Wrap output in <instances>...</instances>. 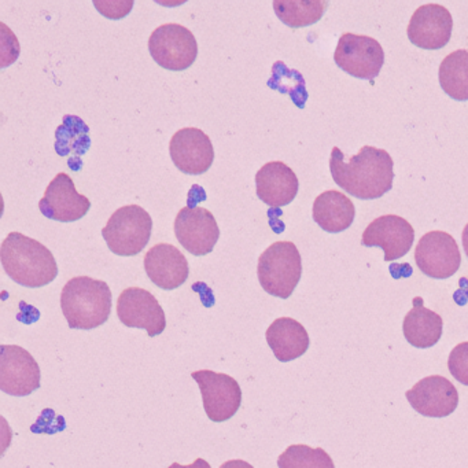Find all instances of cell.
Wrapping results in <instances>:
<instances>
[{"label": "cell", "mask_w": 468, "mask_h": 468, "mask_svg": "<svg viewBox=\"0 0 468 468\" xmlns=\"http://www.w3.org/2000/svg\"><path fill=\"white\" fill-rule=\"evenodd\" d=\"M393 158L386 150L361 147L358 154L345 163L338 147L331 150L330 171L334 182L358 199H378L393 187Z\"/></svg>", "instance_id": "cell-1"}, {"label": "cell", "mask_w": 468, "mask_h": 468, "mask_svg": "<svg viewBox=\"0 0 468 468\" xmlns=\"http://www.w3.org/2000/svg\"><path fill=\"white\" fill-rule=\"evenodd\" d=\"M0 260L7 275L21 286L37 289L58 276L53 253L37 239L20 232H12L2 242Z\"/></svg>", "instance_id": "cell-2"}, {"label": "cell", "mask_w": 468, "mask_h": 468, "mask_svg": "<svg viewBox=\"0 0 468 468\" xmlns=\"http://www.w3.org/2000/svg\"><path fill=\"white\" fill-rule=\"evenodd\" d=\"M61 308L70 328L100 327L112 314L111 287L106 282L89 276L70 279L62 289Z\"/></svg>", "instance_id": "cell-3"}, {"label": "cell", "mask_w": 468, "mask_h": 468, "mask_svg": "<svg viewBox=\"0 0 468 468\" xmlns=\"http://www.w3.org/2000/svg\"><path fill=\"white\" fill-rule=\"evenodd\" d=\"M260 284L273 297H292L303 275V260L297 246L289 240L271 245L260 256L257 267Z\"/></svg>", "instance_id": "cell-4"}, {"label": "cell", "mask_w": 468, "mask_h": 468, "mask_svg": "<svg viewBox=\"0 0 468 468\" xmlns=\"http://www.w3.org/2000/svg\"><path fill=\"white\" fill-rule=\"evenodd\" d=\"M152 229V216L139 205H128L111 216L102 235L112 253L131 257L146 248Z\"/></svg>", "instance_id": "cell-5"}, {"label": "cell", "mask_w": 468, "mask_h": 468, "mask_svg": "<svg viewBox=\"0 0 468 468\" xmlns=\"http://www.w3.org/2000/svg\"><path fill=\"white\" fill-rule=\"evenodd\" d=\"M153 59L166 70L182 72L196 62L198 43L190 29L179 24H165L153 31L149 39Z\"/></svg>", "instance_id": "cell-6"}, {"label": "cell", "mask_w": 468, "mask_h": 468, "mask_svg": "<svg viewBox=\"0 0 468 468\" xmlns=\"http://www.w3.org/2000/svg\"><path fill=\"white\" fill-rule=\"evenodd\" d=\"M334 61L353 78L374 80L385 64V51L374 37L346 32L339 37Z\"/></svg>", "instance_id": "cell-7"}, {"label": "cell", "mask_w": 468, "mask_h": 468, "mask_svg": "<svg viewBox=\"0 0 468 468\" xmlns=\"http://www.w3.org/2000/svg\"><path fill=\"white\" fill-rule=\"evenodd\" d=\"M201 388L207 418L216 423L229 420L242 404V390L237 379L227 374L201 369L191 374Z\"/></svg>", "instance_id": "cell-8"}, {"label": "cell", "mask_w": 468, "mask_h": 468, "mask_svg": "<svg viewBox=\"0 0 468 468\" xmlns=\"http://www.w3.org/2000/svg\"><path fill=\"white\" fill-rule=\"evenodd\" d=\"M415 261L429 278L448 279L459 271L462 254L456 240L448 232L430 231L416 246Z\"/></svg>", "instance_id": "cell-9"}, {"label": "cell", "mask_w": 468, "mask_h": 468, "mask_svg": "<svg viewBox=\"0 0 468 468\" xmlns=\"http://www.w3.org/2000/svg\"><path fill=\"white\" fill-rule=\"evenodd\" d=\"M175 235L188 253L207 256L215 249L220 238V229L209 210L199 207H186L177 213Z\"/></svg>", "instance_id": "cell-10"}, {"label": "cell", "mask_w": 468, "mask_h": 468, "mask_svg": "<svg viewBox=\"0 0 468 468\" xmlns=\"http://www.w3.org/2000/svg\"><path fill=\"white\" fill-rule=\"evenodd\" d=\"M40 388V367L28 350L4 345L0 357V390L26 397Z\"/></svg>", "instance_id": "cell-11"}, {"label": "cell", "mask_w": 468, "mask_h": 468, "mask_svg": "<svg viewBox=\"0 0 468 468\" xmlns=\"http://www.w3.org/2000/svg\"><path fill=\"white\" fill-rule=\"evenodd\" d=\"M117 316L127 327L144 328L152 338L163 334L166 327L163 306L152 292L141 287H130L120 294Z\"/></svg>", "instance_id": "cell-12"}, {"label": "cell", "mask_w": 468, "mask_h": 468, "mask_svg": "<svg viewBox=\"0 0 468 468\" xmlns=\"http://www.w3.org/2000/svg\"><path fill=\"white\" fill-rule=\"evenodd\" d=\"M415 229L401 216L385 215L375 218L363 232L361 245L380 248L385 251V261L401 259L412 248Z\"/></svg>", "instance_id": "cell-13"}, {"label": "cell", "mask_w": 468, "mask_h": 468, "mask_svg": "<svg viewBox=\"0 0 468 468\" xmlns=\"http://www.w3.org/2000/svg\"><path fill=\"white\" fill-rule=\"evenodd\" d=\"M91 202L76 190L69 175L61 172L51 180L40 199L39 209L43 216L61 223L80 220L89 213Z\"/></svg>", "instance_id": "cell-14"}, {"label": "cell", "mask_w": 468, "mask_h": 468, "mask_svg": "<svg viewBox=\"0 0 468 468\" xmlns=\"http://www.w3.org/2000/svg\"><path fill=\"white\" fill-rule=\"evenodd\" d=\"M453 29L451 12L441 5L419 7L408 26V39L423 50H440L448 45Z\"/></svg>", "instance_id": "cell-15"}, {"label": "cell", "mask_w": 468, "mask_h": 468, "mask_svg": "<svg viewBox=\"0 0 468 468\" xmlns=\"http://www.w3.org/2000/svg\"><path fill=\"white\" fill-rule=\"evenodd\" d=\"M405 396L410 407L427 418H446L459 405L457 388L441 375L423 378Z\"/></svg>", "instance_id": "cell-16"}, {"label": "cell", "mask_w": 468, "mask_h": 468, "mask_svg": "<svg viewBox=\"0 0 468 468\" xmlns=\"http://www.w3.org/2000/svg\"><path fill=\"white\" fill-rule=\"evenodd\" d=\"M169 153L176 168L187 175L205 174L215 160L212 141L198 128L177 131L172 136Z\"/></svg>", "instance_id": "cell-17"}, {"label": "cell", "mask_w": 468, "mask_h": 468, "mask_svg": "<svg viewBox=\"0 0 468 468\" xmlns=\"http://www.w3.org/2000/svg\"><path fill=\"white\" fill-rule=\"evenodd\" d=\"M144 271L150 281L164 290L177 289L190 275L185 254L168 243H158L147 251Z\"/></svg>", "instance_id": "cell-18"}, {"label": "cell", "mask_w": 468, "mask_h": 468, "mask_svg": "<svg viewBox=\"0 0 468 468\" xmlns=\"http://www.w3.org/2000/svg\"><path fill=\"white\" fill-rule=\"evenodd\" d=\"M257 197L271 207L292 204L300 182L292 168L282 161L265 164L256 175Z\"/></svg>", "instance_id": "cell-19"}, {"label": "cell", "mask_w": 468, "mask_h": 468, "mask_svg": "<svg viewBox=\"0 0 468 468\" xmlns=\"http://www.w3.org/2000/svg\"><path fill=\"white\" fill-rule=\"evenodd\" d=\"M268 345L273 355L282 363H289L305 355L308 350L309 335L303 324L292 317H279L265 333Z\"/></svg>", "instance_id": "cell-20"}, {"label": "cell", "mask_w": 468, "mask_h": 468, "mask_svg": "<svg viewBox=\"0 0 468 468\" xmlns=\"http://www.w3.org/2000/svg\"><path fill=\"white\" fill-rule=\"evenodd\" d=\"M312 216L320 229L336 234L352 226L356 207L352 199L347 198L341 191H324L314 199Z\"/></svg>", "instance_id": "cell-21"}, {"label": "cell", "mask_w": 468, "mask_h": 468, "mask_svg": "<svg viewBox=\"0 0 468 468\" xmlns=\"http://www.w3.org/2000/svg\"><path fill=\"white\" fill-rule=\"evenodd\" d=\"M442 317L424 306L423 298H413V306L404 319L402 331L408 344L419 349L434 346L442 336Z\"/></svg>", "instance_id": "cell-22"}, {"label": "cell", "mask_w": 468, "mask_h": 468, "mask_svg": "<svg viewBox=\"0 0 468 468\" xmlns=\"http://www.w3.org/2000/svg\"><path fill=\"white\" fill-rule=\"evenodd\" d=\"M441 89L452 100L468 101V50H456L440 65Z\"/></svg>", "instance_id": "cell-23"}, {"label": "cell", "mask_w": 468, "mask_h": 468, "mask_svg": "<svg viewBox=\"0 0 468 468\" xmlns=\"http://www.w3.org/2000/svg\"><path fill=\"white\" fill-rule=\"evenodd\" d=\"M328 4L324 0H275L273 10L279 20L290 28L314 26L324 15Z\"/></svg>", "instance_id": "cell-24"}, {"label": "cell", "mask_w": 468, "mask_h": 468, "mask_svg": "<svg viewBox=\"0 0 468 468\" xmlns=\"http://www.w3.org/2000/svg\"><path fill=\"white\" fill-rule=\"evenodd\" d=\"M89 127L76 116H65L56 133V150L61 157L80 158L90 149Z\"/></svg>", "instance_id": "cell-25"}, {"label": "cell", "mask_w": 468, "mask_h": 468, "mask_svg": "<svg viewBox=\"0 0 468 468\" xmlns=\"http://www.w3.org/2000/svg\"><path fill=\"white\" fill-rule=\"evenodd\" d=\"M268 86L282 94L289 95L298 108H305L306 101H308L305 79L298 70L287 68L284 62L278 61L273 64L272 76L268 80Z\"/></svg>", "instance_id": "cell-26"}, {"label": "cell", "mask_w": 468, "mask_h": 468, "mask_svg": "<svg viewBox=\"0 0 468 468\" xmlns=\"http://www.w3.org/2000/svg\"><path fill=\"white\" fill-rule=\"evenodd\" d=\"M279 468H335L330 454L323 448L290 445L278 459Z\"/></svg>", "instance_id": "cell-27"}, {"label": "cell", "mask_w": 468, "mask_h": 468, "mask_svg": "<svg viewBox=\"0 0 468 468\" xmlns=\"http://www.w3.org/2000/svg\"><path fill=\"white\" fill-rule=\"evenodd\" d=\"M448 368L457 382L468 386V342H462L453 347L449 355Z\"/></svg>", "instance_id": "cell-28"}, {"label": "cell", "mask_w": 468, "mask_h": 468, "mask_svg": "<svg viewBox=\"0 0 468 468\" xmlns=\"http://www.w3.org/2000/svg\"><path fill=\"white\" fill-rule=\"evenodd\" d=\"M94 6L97 7L101 15L113 20L125 17L128 13L133 10V0H111V2H94Z\"/></svg>", "instance_id": "cell-29"}, {"label": "cell", "mask_w": 468, "mask_h": 468, "mask_svg": "<svg viewBox=\"0 0 468 468\" xmlns=\"http://www.w3.org/2000/svg\"><path fill=\"white\" fill-rule=\"evenodd\" d=\"M168 468H212V467H210V464H209V463L207 462V460L201 459V457H198V459H197L196 462L193 463V464L182 465V464H179V463H174V464L169 465Z\"/></svg>", "instance_id": "cell-30"}, {"label": "cell", "mask_w": 468, "mask_h": 468, "mask_svg": "<svg viewBox=\"0 0 468 468\" xmlns=\"http://www.w3.org/2000/svg\"><path fill=\"white\" fill-rule=\"evenodd\" d=\"M220 468H254L253 465L249 464L245 460H229L224 463Z\"/></svg>", "instance_id": "cell-31"}, {"label": "cell", "mask_w": 468, "mask_h": 468, "mask_svg": "<svg viewBox=\"0 0 468 468\" xmlns=\"http://www.w3.org/2000/svg\"><path fill=\"white\" fill-rule=\"evenodd\" d=\"M462 240L463 248H464L465 251V256H467L468 259V223L467 226L464 227V229H463Z\"/></svg>", "instance_id": "cell-32"}]
</instances>
